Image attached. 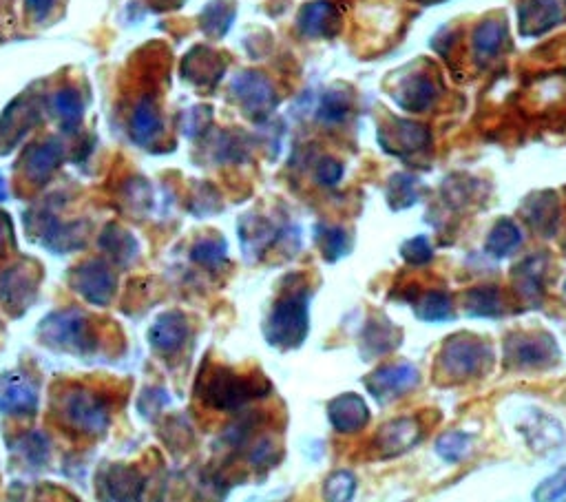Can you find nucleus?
Segmentation results:
<instances>
[{"label": "nucleus", "instance_id": "1", "mask_svg": "<svg viewBox=\"0 0 566 502\" xmlns=\"http://www.w3.org/2000/svg\"><path fill=\"white\" fill-rule=\"evenodd\" d=\"M308 290H292L286 297L277 299L264 326V334L270 345L279 350H295L306 341L310 330Z\"/></svg>", "mask_w": 566, "mask_h": 502}, {"label": "nucleus", "instance_id": "2", "mask_svg": "<svg viewBox=\"0 0 566 502\" xmlns=\"http://www.w3.org/2000/svg\"><path fill=\"white\" fill-rule=\"evenodd\" d=\"M491 365V348L482 339L456 334L447 339L438 357V370L452 381H467L482 374Z\"/></svg>", "mask_w": 566, "mask_h": 502}, {"label": "nucleus", "instance_id": "3", "mask_svg": "<svg viewBox=\"0 0 566 502\" xmlns=\"http://www.w3.org/2000/svg\"><path fill=\"white\" fill-rule=\"evenodd\" d=\"M270 392L268 381H259L257 376H239L230 370H217L204 385L202 399L215 410L233 412L248 401L261 399Z\"/></svg>", "mask_w": 566, "mask_h": 502}, {"label": "nucleus", "instance_id": "4", "mask_svg": "<svg viewBox=\"0 0 566 502\" xmlns=\"http://www.w3.org/2000/svg\"><path fill=\"white\" fill-rule=\"evenodd\" d=\"M40 339L54 350L69 354H89L96 348V334L91 330L87 315L78 310H65L49 315L38 328Z\"/></svg>", "mask_w": 566, "mask_h": 502}, {"label": "nucleus", "instance_id": "5", "mask_svg": "<svg viewBox=\"0 0 566 502\" xmlns=\"http://www.w3.org/2000/svg\"><path fill=\"white\" fill-rule=\"evenodd\" d=\"M62 418L82 436H102L109 430V407L96 392L73 390L62 399Z\"/></svg>", "mask_w": 566, "mask_h": 502}, {"label": "nucleus", "instance_id": "6", "mask_svg": "<svg viewBox=\"0 0 566 502\" xmlns=\"http://www.w3.org/2000/svg\"><path fill=\"white\" fill-rule=\"evenodd\" d=\"M233 96L241 104V109L255 120L266 118L277 104V93L275 87H272V82L264 76V73L257 71H246L235 78Z\"/></svg>", "mask_w": 566, "mask_h": 502}, {"label": "nucleus", "instance_id": "7", "mask_svg": "<svg viewBox=\"0 0 566 502\" xmlns=\"http://www.w3.org/2000/svg\"><path fill=\"white\" fill-rule=\"evenodd\" d=\"M418 381H421V374H418L412 363H392L372 372L365 379V385H368V390L376 401L385 403L414 390Z\"/></svg>", "mask_w": 566, "mask_h": 502}, {"label": "nucleus", "instance_id": "8", "mask_svg": "<svg viewBox=\"0 0 566 502\" xmlns=\"http://www.w3.org/2000/svg\"><path fill=\"white\" fill-rule=\"evenodd\" d=\"M71 286L89 303L107 306L115 295V275L102 261H87V264L73 268Z\"/></svg>", "mask_w": 566, "mask_h": 502}, {"label": "nucleus", "instance_id": "9", "mask_svg": "<svg viewBox=\"0 0 566 502\" xmlns=\"http://www.w3.org/2000/svg\"><path fill=\"white\" fill-rule=\"evenodd\" d=\"M38 410V390L29 376L7 372L0 376V412L9 416H34Z\"/></svg>", "mask_w": 566, "mask_h": 502}, {"label": "nucleus", "instance_id": "10", "mask_svg": "<svg viewBox=\"0 0 566 502\" xmlns=\"http://www.w3.org/2000/svg\"><path fill=\"white\" fill-rule=\"evenodd\" d=\"M558 359V345L551 337H511L507 341V361L520 370H540Z\"/></svg>", "mask_w": 566, "mask_h": 502}, {"label": "nucleus", "instance_id": "11", "mask_svg": "<svg viewBox=\"0 0 566 502\" xmlns=\"http://www.w3.org/2000/svg\"><path fill=\"white\" fill-rule=\"evenodd\" d=\"M36 288L38 281L31 277L29 266H16L0 279V301L12 315H23L36 297Z\"/></svg>", "mask_w": 566, "mask_h": 502}, {"label": "nucleus", "instance_id": "12", "mask_svg": "<svg viewBox=\"0 0 566 502\" xmlns=\"http://www.w3.org/2000/svg\"><path fill=\"white\" fill-rule=\"evenodd\" d=\"M297 25L306 38H330L341 27L339 9L328 0H314L301 9Z\"/></svg>", "mask_w": 566, "mask_h": 502}, {"label": "nucleus", "instance_id": "13", "mask_svg": "<svg viewBox=\"0 0 566 502\" xmlns=\"http://www.w3.org/2000/svg\"><path fill=\"white\" fill-rule=\"evenodd\" d=\"M184 78L191 80L197 87L213 89L219 80H222L226 71V60L215 54L211 49L197 47L184 58Z\"/></svg>", "mask_w": 566, "mask_h": 502}, {"label": "nucleus", "instance_id": "14", "mask_svg": "<svg viewBox=\"0 0 566 502\" xmlns=\"http://www.w3.org/2000/svg\"><path fill=\"white\" fill-rule=\"evenodd\" d=\"M330 423L341 434H356L370 423V410L359 394H343L328 407Z\"/></svg>", "mask_w": 566, "mask_h": 502}, {"label": "nucleus", "instance_id": "15", "mask_svg": "<svg viewBox=\"0 0 566 502\" xmlns=\"http://www.w3.org/2000/svg\"><path fill=\"white\" fill-rule=\"evenodd\" d=\"M188 337V321L180 312H169L157 319L149 330L151 348L160 354H173L182 348Z\"/></svg>", "mask_w": 566, "mask_h": 502}, {"label": "nucleus", "instance_id": "16", "mask_svg": "<svg viewBox=\"0 0 566 502\" xmlns=\"http://www.w3.org/2000/svg\"><path fill=\"white\" fill-rule=\"evenodd\" d=\"M100 491L111 500H133L144 491V478L135 474L133 467L111 465L107 474H102Z\"/></svg>", "mask_w": 566, "mask_h": 502}, {"label": "nucleus", "instance_id": "17", "mask_svg": "<svg viewBox=\"0 0 566 502\" xmlns=\"http://www.w3.org/2000/svg\"><path fill=\"white\" fill-rule=\"evenodd\" d=\"M562 12L555 0H527L520 7V31L524 36H540L558 25Z\"/></svg>", "mask_w": 566, "mask_h": 502}, {"label": "nucleus", "instance_id": "18", "mask_svg": "<svg viewBox=\"0 0 566 502\" xmlns=\"http://www.w3.org/2000/svg\"><path fill=\"white\" fill-rule=\"evenodd\" d=\"M62 162V146L56 140L31 146L25 155V177L29 182L43 184L47 182Z\"/></svg>", "mask_w": 566, "mask_h": 502}, {"label": "nucleus", "instance_id": "19", "mask_svg": "<svg viewBox=\"0 0 566 502\" xmlns=\"http://www.w3.org/2000/svg\"><path fill=\"white\" fill-rule=\"evenodd\" d=\"M522 215L540 235H553L558 230L560 206L553 195L529 197L527 206L522 208Z\"/></svg>", "mask_w": 566, "mask_h": 502}, {"label": "nucleus", "instance_id": "20", "mask_svg": "<svg viewBox=\"0 0 566 502\" xmlns=\"http://www.w3.org/2000/svg\"><path fill=\"white\" fill-rule=\"evenodd\" d=\"M418 434H421L418 425L403 418V421H394L383 427V432L376 438V445H379L383 456H396L410 449L418 441Z\"/></svg>", "mask_w": 566, "mask_h": 502}, {"label": "nucleus", "instance_id": "21", "mask_svg": "<svg viewBox=\"0 0 566 502\" xmlns=\"http://www.w3.org/2000/svg\"><path fill=\"white\" fill-rule=\"evenodd\" d=\"M162 133V118L157 111V104L151 98L138 102L131 115V135L138 144H151Z\"/></svg>", "mask_w": 566, "mask_h": 502}, {"label": "nucleus", "instance_id": "22", "mask_svg": "<svg viewBox=\"0 0 566 502\" xmlns=\"http://www.w3.org/2000/svg\"><path fill=\"white\" fill-rule=\"evenodd\" d=\"M436 85L427 76H414L396 93V102L407 111H425L436 100Z\"/></svg>", "mask_w": 566, "mask_h": 502}, {"label": "nucleus", "instance_id": "23", "mask_svg": "<svg viewBox=\"0 0 566 502\" xmlns=\"http://www.w3.org/2000/svg\"><path fill=\"white\" fill-rule=\"evenodd\" d=\"M520 244H522V230L509 217L498 219L496 226L491 228V233L487 237V250L496 259H505L513 255L520 248Z\"/></svg>", "mask_w": 566, "mask_h": 502}, {"label": "nucleus", "instance_id": "24", "mask_svg": "<svg viewBox=\"0 0 566 502\" xmlns=\"http://www.w3.org/2000/svg\"><path fill=\"white\" fill-rule=\"evenodd\" d=\"M465 310L471 317H500L502 297L494 286H480L465 295Z\"/></svg>", "mask_w": 566, "mask_h": 502}, {"label": "nucleus", "instance_id": "25", "mask_svg": "<svg viewBox=\"0 0 566 502\" xmlns=\"http://www.w3.org/2000/svg\"><path fill=\"white\" fill-rule=\"evenodd\" d=\"M100 244L113 257V261H118L120 266H127L129 261L138 255L135 239L120 226H109L107 230H104V233L100 235Z\"/></svg>", "mask_w": 566, "mask_h": 502}, {"label": "nucleus", "instance_id": "26", "mask_svg": "<svg viewBox=\"0 0 566 502\" xmlns=\"http://www.w3.org/2000/svg\"><path fill=\"white\" fill-rule=\"evenodd\" d=\"M239 235L244 239V250L250 253V248L259 255L261 250H266L272 242H275V226H272L264 217H246L244 224L239 228Z\"/></svg>", "mask_w": 566, "mask_h": 502}, {"label": "nucleus", "instance_id": "27", "mask_svg": "<svg viewBox=\"0 0 566 502\" xmlns=\"http://www.w3.org/2000/svg\"><path fill=\"white\" fill-rule=\"evenodd\" d=\"M416 315L423 321H449L454 319V301L443 290H429L416 303Z\"/></svg>", "mask_w": 566, "mask_h": 502}, {"label": "nucleus", "instance_id": "28", "mask_svg": "<svg viewBox=\"0 0 566 502\" xmlns=\"http://www.w3.org/2000/svg\"><path fill=\"white\" fill-rule=\"evenodd\" d=\"M507 38V27L502 20H485L474 34V47L480 56H494Z\"/></svg>", "mask_w": 566, "mask_h": 502}, {"label": "nucleus", "instance_id": "29", "mask_svg": "<svg viewBox=\"0 0 566 502\" xmlns=\"http://www.w3.org/2000/svg\"><path fill=\"white\" fill-rule=\"evenodd\" d=\"M235 18V5L224 3V0H213L202 12V29L208 36L219 38L224 36L228 27L233 25Z\"/></svg>", "mask_w": 566, "mask_h": 502}, {"label": "nucleus", "instance_id": "30", "mask_svg": "<svg viewBox=\"0 0 566 502\" xmlns=\"http://www.w3.org/2000/svg\"><path fill=\"white\" fill-rule=\"evenodd\" d=\"M54 111L65 131H73L82 118V100L76 89H60L54 98Z\"/></svg>", "mask_w": 566, "mask_h": 502}, {"label": "nucleus", "instance_id": "31", "mask_svg": "<svg viewBox=\"0 0 566 502\" xmlns=\"http://www.w3.org/2000/svg\"><path fill=\"white\" fill-rule=\"evenodd\" d=\"M418 200L416 193V180L407 175H398L387 186V202L394 208V211H403V208H410Z\"/></svg>", "mask_w": 566, "mask_h": 502}, {"label": "nucleus", "instance_id": "32", "mask_svg": "<svg viewBox=\"0 0 566 502\" xmlns=\"http://www.w3.org/2000/svg\"><path fill=\"white\" fill-rule=\"evenodd\" d=\"M191 257L204 268H219L226 261V242L219 237H206L193 248Z\"/></svg>", "mask_w": 566, "mask_h": 502}, {"label": "nucleus", "instance_id": "33", "mask_svg": "<svg viewBox=\"0 0 566 502\" xmlns=\"http://www.w3.org/2000/svg\"><path fill=\"white\" fill-rule=\"evenodd\" d=\"M436 449L449 463H460V460H465L471 454V436L463 432H449L440 436Z\"/></svg>", "mask_w": 566, "mask_h": 502}, {"label": "nucleus", "instance_id": "34", "mask_svg": "<svg viewBox=\"0 0 566 502\" xmlns=\"http://www.w3.org/2000/svg\"><path fill=\"white\" fill-rule=\"evenodd\" d=\"M392 142H396V146H392V153H410V151H416V149H421V146L425 144L427 140V131L423 127H418V124H407V122H401L398 124V129L396 133H392Z\"/></svg>", "mask_w": 566, "mask_h": 502}, {"label": "nucleus", "instance_id": "35", "mask_svg": "<svg viewBox=\"0 0 566 502\" xmlns=\"http://www.w3.org/2000/svg\"><path fill=\"white\" fill-rule=\"evenodd\" d=\"M350 235L343 228H326L321 233V248L323 257L328 261H337L343 255L350 253Z\"/></svg>", "mask_w": 566, "mask_h": 502}, {"label": "nucleus", "instance_id": "36", "mask_svg": "<svg viewBox=\"0 0 566 502\" xmlns=\"http://www.w3.org/2000/svg\"><path fill=\"white\" fill-rule=\"evenodd\" d=\"M350 111V102L348 98L343 96V93H337V91H332L328 93L326 98H323L321 102V107H319V118L326 122V124H337L341 122L345 115H348Z\"/></svg>", "mask_w": 566, "mask_h": 502}, {"label": "nucleus", "instance_id": "37", "mask_svg": "<svg viewBox=\"0 0 566 502\" xmlns=\"http://www.w3.org/2000/svg\"><path fill=\"white\" fill-rule=\"evenodd\" d=\"M401 255L410 266H427L434 259V248L427 237H414L401 248Z\"/></svg>", "mask_w": 566, "mask_h": 502}, {"label": "nucleus", "instance_id": "38", "mask_svg": "<svg viewBox=\"0 0 566 502\" xmlns=\"http://www.w3.org/2000/svg\"><path fill=\"white\" fill-rule=\"evenodd\" d=\"M356 480L350 472H337L328 478L326 483V498L328 500H350L354 496Z\"/></svg>", "mask_w": 566, "mask_h": 502}, {"label": "nucleus", "instance_id": "39", "mask_svg": "<svg viewBox=\"0 0 566 502\" xmlns=\"http://www.w3.org/2000/svg\"><path fill=\"white\" fill-rule=\"evenodd\" d=\"M564 496H566V469H560L555 476H549L536 489V494H533L536 500H562Z\"/></svg>", "mask_w": 566, "mask_h": 502}, {"label": "nucleus", "instance_id": "40", "mask_svg": "<svg viewBox=\"0 0 566 502\" xmlns=\"http://www.w3.org/2000/svg\"><path fill=\"white\" fill-rule=\"evenodd\" d=\"M20 454H23L25 460H29V463H45L47 456H49L47 438H43L40 434H29L25 438L23 447H20Z\"/></svg>", "mask_w": 566, "mask_h": 502}, {"label": "nucleus", "instance_id": "41", "mask_svg": "<svg viewBox=\"0 0 566 502\" xmlns=\"http://www.w3.org/2000/svg\"><path fill=\"white\" fill-rule=\"evenodd\" d=\"M208 122H211V109L208 107H195L184 115V133L188 138H197L199 133H204Z\"/></svg>", "mask_w": 566, "mask_h": 502}, {"label": "nucleus", "instance_id": "42", "mask_svg": "<svg viewBox=\"0 0 566 502\" xmlns=\"http://www.w3.org/2000/svg\"><path fill=\"white\" fill-rule=\"evenodd\" d=\"M341 175H343V166L337 162V160H332V158H326L321 164H319V169H317V177H319V182L321 184H326V186H334L339 180H341Z\"/></svg>", "mask_w": 566, "mask_h": 502}, {"label": "nucleus", "instance_id": "43", "mask_svg": "<svg viewBox=\"0 0 566 502\" xmlns=\"http://www.w3.org/2000/svg\"><path fill=\"white\" fill-rule=\"evenodd\" d=\"M25 7L34 20H45L56 7V0H25Z\"/></svg>", "mask_w": 566, "mask_h": 502}, {"label": "nucleus", "instance_id": "44", "mask_svg": "<svg viewBox=\"0 0 566 502\" xmlns=\"http://www.w3.org/2000/svg\"><path fill=\"white\" fill-rule=\"evenodd\" d=\"M7 200V184H5V177L0 175V202Z\"/></svg>", "mask_w": 566, "mask_h": 502}, {"label": "nucleus", "instance_id": "45", "mask_svg": "<svg viewBox=\"0 0 566 502\" xmlns=\"http://www.w3.org/2000/svg\"><path fill=\"white\" fill-rule=\"evenodd\" d=\"M5 237H7V224H3V217H0V246H3Z\"/></svg>", "mask_w": 566, "mask_h": 502}]
</instances>
